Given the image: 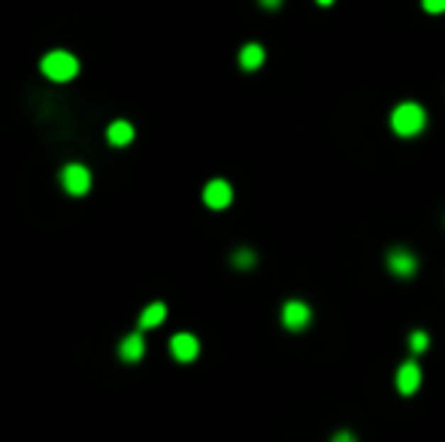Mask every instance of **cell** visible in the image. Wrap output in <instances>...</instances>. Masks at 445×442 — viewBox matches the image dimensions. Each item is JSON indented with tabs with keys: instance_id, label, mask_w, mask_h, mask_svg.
Here are the masks:
<instances>
[{
	"instance_id": "1",
	"label": "cell",
	"mask_w": 445,
	"mask_h": 442,
	"mask_svg": "<svg viewBox=\"0 0 445 442\" xmlns=\"http://www.w3.org/2000/svg\"><path fill=\"white\" fill-rule=\"evenodd\" d=\"M424 124H427V112L424 106L412 104V100H406V104H400L391 112V128L397 137H415V133L424 131Z\"/></svg>"
},
{
	"instance_id": "2",
	"label": "cell",
	"mask_w": 445,
	"mask_h": 442,
	"mask_svg": "<svg viewBox=\"0 0 445 442\" xmlns=\"http://www.w3.org/2000/svg\"><path fill=\"white\" fill-rule=\"evenodd\" d=\"M40 70L49 76L52 82H70V79L79 73V61H76V55L64 52V49H55L40 61Z\"/></svg>"
},
{
	"instance_id": "3",
	"label": "cell",
	"mask_w": 445,
	"mask_h": 442,
	"mask_svg": "<svg viewBox=\"0 0 445 442\" xmlns=\"http://www.w3.org/2000/svg\"><path fill=\"white\" fill-rule=\"evenodd\" d=\"M61 188L67 191V194H73V197L88 194V188H91V170L82 167V164H67L61 170Z\"/></svg>"
},
{
	"instance_id": "4",
	"label": "cell",
	"mask_w": 445,
	"mask_h": 442,
	"mask_svg": "<svg viewBox=\"0 0 445 442\" xmlns=\"http://www.w3.org/2000/svg\"><path fill=\"white\" fill-rule=\"evenodd\" d=\"M388 270H391L394 276H400V279H409V276H415V270H418V258L409 252V248L397 245V248L388 252Z\"/></svg>"
},
{
	"instance_id": "5",
	"label": "cell",
	"mask_w": 445,
	"mask_h": 442,
	"mask_svg": "<svg viewBox=\"0 0 445 442\" xmlns=\"http://www.w3.org/2000/svg\"><path fill=\"white\" fill-rule=\"evenodd\" d=\"M312 321V309L306 306L303 300H288L285 303V309H282V324L288 327V331H303L306 324Z\"/></svg>"
},
{
	"instance_id": "6",
	"label": "cell",
	"mask_w": 445,
	"mask_h": 442,
	"mask_svg": "<svg viewBox=\"0 0 445 442\" xmlns=\"http://www.w3.org/2000/svg\"><path fill=\"white\" fill-rule=\"evenodd\" d=\"M170 355H173L179 364H191L194 358L200 355V343L194 333H176L170 339Z\"/></svg>"
},
{
	"instance_id": "7",
	"label": "cell",
	"mask_w": 445,
	"mask_h": 442,
	"mask_svg": "<svg viewBox=\"0 0 445 442\" xmlns=\"http://www.w3.org/2000/svg\"><path fill=\"white\" fill-rule=\"evenodd\" d=\"M231 200H234V188L224 182V179H212V182L203 188V203H207L209 209H224V206H231Z\"/></svg>"
},
{
	"instance_id": "8",
	"label": "cell",
	"mask_w": 445,
	"mask_h": 442,
	"mask_svg": "<svg viewBox=\"0 0 445 442\" xmlns=\"http://www.w3.org/2000/svg\"><path fill=\"white\" fill-rule=\"evenodd\" d=\"M418 388H421V367L415 360H406V364H400V370H397V391L403 397H409Z\"/></svg>"
},
{
	"instance_id": "9",
	"label": "cell",
	"mask_w": 445,
	"mask_h": 442,
	"mask_svg": "<svg viewBox=\"0 0 445 442\" xmlns=\"http://www.w3.org/2000/svg\"><path fill=\"white\" fill-rule=\"evenodd\" d=\"M119 355L121 360H128V364H136L143 355H145V339L143 333H128L121 339V346H119Z\"/></svg>"
},
{
	"instance_id": "10",
	"label": "cell",
	"mask_w": 445,
	"mask_h": 442,
	"mask_svg": "<svg viewBox=\"0 0 445 442\" xmlns=\"http://www.w3.org/2000/svg\"><path fill=\"white\" fill-rule=\"evenodd\" d=\"M164 319H167V306L164 303H148L140 312V331H152V327L164 324Z\"/></svg>"
},
{
	"instance_id": "11",
	"label": "cell",
	"mask_w": 445,
	"mask_h": 442,
	"mask_svg": "<svg viewBox=\"0 0 445 442\" xmlns=\"http://www.w3.org/2000/svg\"><path fill=\"white\" fill-rule=\"evenodd\" d=\"M264 64V46H258V43H248V46L239 49V67L243 70H258V67Z\"/></svg>"
},
{
	"instance_id": "12",
	"label": "cell",
	"mask_w": 445,
	"mask_h": 442,
	"mask_svg": "<svg viewBox=\"0 0 445 442\" xmlns=\"http://www.w3.org/2000/svg\"><path fill=\"white\" fill-rule=\"evenodd\" d=\"M106 140H109V145H131V140H133V124L131 121H112L109 124V131H106Z\"/></svg>"
},
{
	"instance_id": "13",
	"label": "cell",
	"mask_w": 445,
	"mask_h": 442,
	"mask_svg": "<svg viewBox=\"0 0 445 442\" xmlns=\"http://www.w3.org/2000/svg\"><path fill=\"white\" fill-rule=\"evenodd\" d=\"M234 267L236 270H252L255 267V252H248V248H239L234 255Z\"/></svg>"
},
{
	"instance_id": "14",
	"label": "cell",
	"mask_w": 445,
	"mask_h": 442,
	"mask_svg": "<svg viewBox=\"0 0 445 442\" xmlns=\"http://www.w3.org/2000/svg\"><path fill=\"white\" fill-rule=\"evenodd\" d=\"M409 346H412V351H424L430 346V339H427L424 331H415L412 336H409Z\"/></svg>"
},
{
	"instance_id": "15",
	"label": "cell",
	"mask_w": 445,
	"mask_h": 442,
	"mask_svg": "<svg viewBox=\"0 0 445 442\" xmlns=\"http://www.w3.org/2000/svg\"><path fill=\"white\" fill-rule=\"evenodd\" d=\"M424 9L427 13H445V0H427Z\"/></svg>"
},
{
	"instance_id": "16",
	"label": "cell",
	"mask_w": 445,
	"mask_h": 442,
	"mask_svg": "<svg viewBox=\"0 0 445 442\" xmlns=\"http://www.w3.org/2000/svg\"><path fill=\"white\" fill-rule=\"evenodd\" d=\"M334 442H358V439H355V436H351V433H348V430H342V433H336V436H334Z\"/></svg>"
}]
</instances>
